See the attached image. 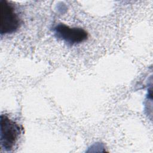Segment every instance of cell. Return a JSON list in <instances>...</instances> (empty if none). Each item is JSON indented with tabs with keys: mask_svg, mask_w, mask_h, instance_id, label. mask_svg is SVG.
<instances>
[{
	"mask_svg": "<svg viewBox=\"0 0 153 153\" xmlns=\"http://www.w3.org/2000/svg\"><path fill=\"white\" fill-rule=\"evenodd\" d=\"M1 146L5 151H11L15 147L22 128L5 115H1Z\"/></svg>",
	"mask_w": 153,
	"mask_h": 153,
	"instance_id": "cell-1",
	"label": "cell"
},
{
	"mask_svg": "<svg viewBox=\"0 0 153 153\" xmlns=\"http://www.w3.org/2000/svg\"><path fill=\"white\" fill-rule=\"evenodd\" d=\"M20 26V19L13 4L0 0V33L1 35L15 32Z\"/></svg>",
	"mask_w": 153,
	"mask_h": 153,
	"instance_id": "cell-2",
	"label": "cell"
},
{
	"mask_svg": "<svg viewBox=\"0 0 153 153\" xmlns=\"http://www.w3.org/2000/svg\"><path fill=\"white\" fill-rule=\"evenodd\" d=\"M54 36L69 45L80 44L87 39V32L81 27H71L63 23L57 25L53 28Z\"/></svg>",
	"mask_w": 153,
	"mask_h": 153,
	"instance_id": "cell-3",
	"label": "cell"
}]
</instances>
